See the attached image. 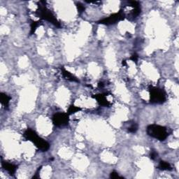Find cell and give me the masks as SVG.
Returning a JSON list of instances; mask_svg holds the SVG:
<instances>
[{"label":"cell","mask_w":179,"mask_h":179,"mask_svg":"<svg viewBox=\"0 0 179 179\" xmlns=\"http://www.w3.org/2000/svg\"><path fill=\"white\" fill-rule=\"evenodd\" d=\"M125 18V14L122 10H121L118 13H116V14L111 15V16L108 18H106L99 20V21H98V23L106 25H111L116 23V22L119 21H121V20H124Z\"/></svg>","instance_id":"5b68a950"},{"label":"cell","mask_w":179,"mask_h":179,"mask_svg":"<svg viewBox=\"0 0 179 179\" xmlns=\"http://www.w3.org/2000/svg\"><path fill=\"white\" fill-rule=\"evenodd\" d=\"M93 98L95 99L101 106H108V107L111 106V103L107 100L105 94H96V95L93 96Z\"/></svg>","instance_id":"52a82bcc"},{"label":"cell","mask_w":179,"mask_h":179,"mask_svg":"<svg viewBox=\"0 0 179 179\" xmlns=\"http://www.w3.org/2000/svg\"><path fill=\"white\" fill-rule=\"evenodd\" d=\"M158 169L160 170L163 171H170L172 169V167L170 165L169 163L167 162H165V161H160L159 163V165H158Z\"/></svg>","instance_id":"8fae6325"},{"label":"cell","mask_w":179,"mask_h":179,"mask_svg":"<svg viewBox=\"0 0 179 179\" xmlns=\"http://www.w3.org/2000/svg\"><path fill=\"white\" fill-rule=\"evenodd\" d=\"M138 130V125L136 122H132V123L129 125V127H127V131L130 133H135L137 132Z\"/></svg>","instance_id":"5bb4252c"},{"label":"cell","mask_w":179,"mask_h":179,"mask_svg":"<svg viewBox=\"0 0 179 179\" xmlns=\"http://www.w3.org/2000/svg\"><path fill=\"white\" fill-rule=\"evenodd\" d=\"M157 153L155 151V150H150V159L151 160H155L156 158H157Z\"/></svg>","instance_id":"9a60e30c"},{"label":"cell","mask_w":179,"mask_h":179,"mask_svg":"<svg viewBox=\"0 0 179 179\" xmlns=\"http://www.w3.org/2000/svg\"><path fill=\"white\" fill-rule=\"evenodd\" d=\"M138 58H139V56H138V55L136 54V53H134V54L133 55L131 58H130V60H132L133 62H137L138 60Z\"/></svg>","instance_id":"ac0fdd59"},{"label":"cell","mask_w":179,"mask_h":179,"mask_svg":"<svg viewBox=\"0 0 179 179\" xmlns=\"http://www.w3.org/2000/svg\"><path fill=\"white\" fill-rule=\"evenodd\" d=\"M110 178H122V177H121V176H119V174L116 172V171H113V172L111 173Z\"/></svg>","instance_id":"2e32d148"},{"label":"cell","mask_w":179,"mask_h":179,"mask_svg":"<svg viewBox=\"0 0 179 179\" xmlns=\"http://www.w3.org/2000/svg\"><path fill=\"white\" fill-rule=\"evenodd\" d=\"M40 22L39 21H32L31 25H30V28H31V30H30V34H33L35 32L37 28L39 26Z\"/></svg>","instance_id":"4fadbf2b"},{"label":"cell","mask_w":179,"mask_h":179,"mask_svg":"<svg viewBox=\"0 0 179 179\" xmlns=\"http://www.w3.org/2000/svg\"><path fill=\"white\" fill-rule=\"evenodd\" d=\"M61 71H62V74L63 76L66 79V80H69L73 82H79L77 78L75 77V76H74L73 74H71L70 72H69L68 71L65 70L63 67L61 68Z\"/></svg>","instance_id":"30bf717a"},{"label":"cell","mask_w":179,"mask_h":179,"mask_svg":"<svg viewBox=\"0 0 179 179\" xmlns=\"http://www.w3.org/2000/svg\"><path fill=\"white\" fill-rule=\"evenodd\" d=\"M150 101L152 104H161L166 101V93L165 90L159 88L150 86L149 88Z\"/></svg>","instance_id":"277c9868"},{"label":"cell","mask_w":179,"mask_h":179,"mask_svg":"<svg viewBox=\"0 0 179 179\" xmlns=\"http://www.w3.org/2000/svg\"><path fill=\"white\" fill-rule=\"evenodd\" d=\"M122 65H126V62H125V60L122 61Z\"/></svg>","instance_id":"d6986e66"},{"label":"cell","mask_w":179,"mask_h":179,"mask_svg":"<svg viewBox=\"0 0 179 179\" xmlns=\"http://www.w3.org/2000/svg\"><path fill=\"white\" fill-rule=\"evenodd\" d=\"M70 115L67 113H58L53 115V122L55 126L62 127L69 123L70 121Z\"/></svg>","instance_id":"8992f818"},{"label":"cell","mask_w":179,"mask_h":179,"mask_svg":"<svg viewBox=\"0 0 179 179\" xmlns=\"http://www.w3.org/2000/svg\"><path fill=\"white\" fill-rule=\"evenodd\" d=\"M2 167L4 168V170H6L9 174L14 175L16 173L17 169V166L14 165V164L9 163V162H2Z\"/></svg>","instance_id":"ba28073f"},{"label":"cell","mask_w":179,"mask_h":179,"mask_svg":"<svg viewBox=\"0 0 179 179\" xmlns=\"http://www.w3.org/2000/svg\"><path fill=\"white\" fill-rule=\"evenodd\" d=\"M146 132L150 137L159 141H165L169 135L167 127L155 124L148 125Z\"/></svg>","instance_id":"7a4b0ae2"},{"label":"cell","mask_w":179,"mask_h":179,"mask_svg":"<svg viewBox=\"0 0 179 179\" xmlns=\"http://www.w3.org/2000/svg\"><path fill=\"white\" fill-rule=\"evenodd\" d=\"M23 136L25 138V139L34 143L36 146L43 152L47 151L50 148V144H48L46 141H45L42 138L39 137L37 133L32 129H27L24 132Z\"/></svg>","instance_id":"6da1fadb"},{"label":"cell","mask_w":179,"mask_h":179,"mask_svg":"<svg viewBox=\"0 0 179 179\" xmlns=\"http://www.w3.org/2000/svg\"><path fill=\"white\" fill-rule=\"evenodd\" d=\"M36 14H37V16H39L40 18L50 22V23L54 25L55 27H57L58 28H60L61 27L60 22H59L58 20L56 19L55 16L53 14V13L51 12L49 9H48L46 8V6L45 5H39V6H38L37 11H36Z\"/></svg>","instance_id":"3957f363"},{"label":"cell","mask_w":179,"mask_h":179,"mask_svg":"<svg viewBox=\"0 0 179 179\" xmlns=\"http://www.w3.org/2000/svg\"><path fill=\"white\" fill-rule=\"evenodd\" d=\"M77 9L79 13H83L84 11H85V6H83V4H81L80 3H78L77 4Z\"/></svg>","instance_id":"e0dca14e"},{"label":"cell","mask_w":179,"mask_h":179,"mask_svg":"<svg viewBox=\"0 0 179 179\" xmlns=\"http://www.w3.org/2000/svg\"><path fill=\"white\" fill-rule=\"evenodd\" d=\"M80 111H81V108H80V107L76 106L74 105H71L70 106V108L68 109L67 113L70 116V115L77 113V112Z\"/></svg>","instance_id":"7c38bea8"},{"label":"cell","mask_w":179,"mask_h":179,"mask_svg":"<svg viewBox=\"0 0 179 179\" xmlns=\"http://www.w3.org/2000/svg\"><path fill=\"white\" fill-rule=\"evenodd\" d=\"M10 99H11V97L7 95L6 94L3 93H2L1 94H0V101H1L2 104L4 106V107L6 109L9 108Z\"/></svg>","instance_id":"9c48e42d"}]
</instances>
